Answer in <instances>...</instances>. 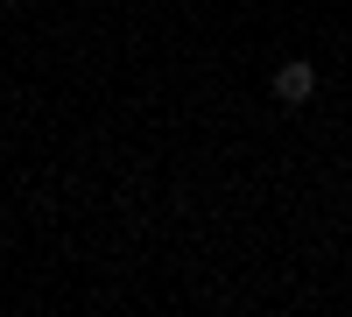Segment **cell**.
I'll return each instance as SVG.
<instances>
[{"label":"cell","instance_id":"cell-1","mask_svg":"<svg viewBox=\"0 0 352 317\" xmlns=\"http://www.w3.org/2000/svg\"><path fill=\"white\" fill-rule=\"evenodd\" d=\"M275 99L282 106H310L317 99V64H310V56H289V64L275 71Z\"/></svg>","mask_w":352,"mask_h":317}]
</instances>
